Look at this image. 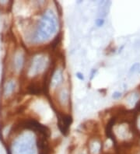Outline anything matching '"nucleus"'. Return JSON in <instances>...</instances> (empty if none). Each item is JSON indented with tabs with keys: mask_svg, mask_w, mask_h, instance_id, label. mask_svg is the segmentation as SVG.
Here are the masks:
<instances>
[{
	"mask_svg": "<svg viewBox=\"0 0 140 154\" xmlns=\"http://www.w3.org/2000/svg\"><path fill=\"white\" fill-rule=\"evenodd\" d=\"M59 20L56 12L45 7L39 12V17L30 26L27 39L32 45L41 46L52 40L59 33Z\"/></svg>",
	"mask_w": 140,
	"mask_h": 154,
	"instance_id": "nucleus-1",
	"label": "nucleus"
},
{
	"mask_svg": "<svg viewBox=\"0 0 140 154\" xmlns=\"http://www.w3.org/2000/svg\"><path fill=\"white\" fill-rule=\"evenodd\" d=\"M9 149L12 154H39L37 135L34 132L27 130L17 137Z\"/></svg>",
	"mask_w": 140,
	"mask_h": 154,
	"instance_id": "nucleus-2",
	"label": "nucleus"
},
{
	"mask_svg": "<svg viewBox=\"0 0 140 154\" xmlns=\"http://www.w3.org/2000/svg\"><path fill=\"white\" fill-rule=\"evenodd\" d=\"M52 62L50 55L44 51H39L30 58L27 74L30 78L43 77L48 73L52 69Z\"/></svg>",
	"mask_w": 140,
	"mask_h": 154,
	"instance_id": "nucleus-3",
	"label": "nucleus"
},
{
	"mask_svg": "<svg viewBox=\"0 0 140 154\" xmlns=\"http://www.w3.org/2000/svg\"><path fill=\"white\" fill-rule=\"evenodd\" d=\"M48 89L53 94L64 85L65 69L61 66L55 65L48 72Z\"/></svg>",
	"mask_w": 140,
	"mask_h": 154,
	"instance_id": "nucleus-4",
	"label": "nucleus"
},
{
	"mask_svg": "<svg viewBox=\"0 0 140 154\" xmlns=\"http://www.w3.org/2000/svg\"><path fill=\"white\" fill-rule=\"evenodd\" d=\"M54 94L57 107H58L59 109L58 111L69 113V105L71 103V95L70 89L68 86L63 85Z\"/></svg>",
	"mask_w": 140,
	"mask_h": 154,
	"instance_id": "nucleus-5",
	"label": "nucleus"
},
{
	"mask_svg": "<svg viewBox=\"0 0 140 154\" xmlns=\"http://www.w3.org/2000/svg\"><path fill=\"white\" fill-rule=\"evenodd\" d=\"M57 118V126L60 132L63 135L66 136L69 132L70 127L73 122L72 116L69 113L58 111Z\"/></svg>",
	"mask_w": 140,
	"mask_h": 154,
	"instance_id": "nucleus-6",
	"label": "nucleus"
},
{
	"mask_svg": "<svg viewBox=\"0 0 140 154\" xmlns=\"http://www.w3.org/2000/svg\"><path fill=\"white\" fill-rule=\"evenodd\" d=\"M86 151L88 154H102L104 152V143L99 136L90 137L88 139Z\"/></svg>",
	"mask_w": 140,
	"mask_h": 154,
	"instance_id": "nucleus-7",
	"label": "nucleus"
},
{
	"mask_svg": "<svg viewBox=\"0 0 140 154\" xmlns=\"http://www.w3.org/2000/svg\"><path fill=\"white\" fill-rule=\"evenodd\" d=\"M26 62V55L21 50H18L13 56V69L16 72H20L22 71Z\"/></svg>",
	"mask_w": 140,
	"mask_h": 154,
	"instance_id": "nucleus-8",
	"label": "nucleus"
},
{
	"mask_svg": "<svg viewBox=\"0 0 140 154\" xmlns=\"http://www.w3.org/2000/svg\"><path fill=\"white\" fill-rule=\"evenodd\" d=\"M17 88V83L14 80H9L7 81L3 86V96L6 97H10L15 92Z\"/></svg>",
	"mask_w": 140,
	"mask_h": 154,
	"instance_id": "nucleus-9",
	"label": "nucleus"
},
{
	"mask_svg": "<svg viewBox=\"0 0 140 154\" xmlns=\"http://www.w3.org/2000/svg\"><path fill=\"white\" fill-rule=\"evenodd\" d=\"M61 33H58L52 40V41L50 42V48H51V49H52V50H55V49H56L57 48H58V46L60 44V43H61Z\"/></svg>",
	"mask_w": 140,
	"mask_h": 154,
	"instance_id": "nucleus-10",
	"label": "nucleus"
},
{
	"mask_svg": "<svg viewBox=\"0 0 140 154\" xmlns=\"http://www.w3.org/2000/svg\"><path fill=\"white\" fill-rule=\"evenodd\" d=\"M105 24V19L102 17H98L95 20V26L98 28L102 27Z\"/></svg>",
	"mask_w": 140,
	"mask_h": 154,
	"instance_id": "nucleus-11",
	"label": "nucleus"
},
{
	"mask_svg": "<svg viewBox=\"0 0 140 154\" xmlns=\"http://www.w3.org/2000/svg\"><path fill=\"white\" fill-rule=\"evenodd\" d=\"M139 68H140V63L135 62V63H134V64L130 67V69H129V72H130V73H134V72L138 71Z\"/></svg>",
	"mask_w": 140,
	"mask_h": 154,
	"instance_id": "nucleus-12",
	"label": "nucleus"
},
{
	"mask_svg": "<svg viewBox=\"0 0 140 154\" xmlns=\"http://www.w3.org/2000/svg\"><path fill=\"white\" fill-rule=\"evenodd\" d=\"M122 93L121 92H120V91H114V93L112 94V98L114 99V100H119L120 98H121L122 97Z\"/></svg>",
	"mask_w": 140,
	"mask_h": 154,
	"instance_id": "nucleus-13",
	"label": "nucleus"
},
{
	"mask_svg": "<svg viewBox=\"0 0 140 154\" xmlns=\"http://www.w3.org/2000/svg\"><path fill=\"white\" fill-rule=\"evenodd\" d=\"M75 77L79 80H80V81H84V80H85V76H84L83 73L81 72H75Z\"/></svg>",
	"mask_w": 140,
	"mask_h": 154,
	"instance_id": "nucleus-14",
	"label": "nucleus"
},
{
	"mask_svg": "<svg viewBox=\"0 0 140 154\" xmlns=\"http://www.w3.org/2000/svg\"><path fill=\"white\" fill-rule=\"evenodd\" d=\"M39 154H52V149H51V147H49L48 149H45L44 150H41Z\"/></svg>",
	"mask_w": 140,
	"mask_h": 154,
	"instance_id": "nucleus-15",
	"label": "nucleus"
},
{
	"mask_svg": "<svg viewBox=\"0 0 140 154\" xmlns=\"http://www.w3.org/2000/svg\"><path fill=\"white\" fill-rule=\"evenodd\" d=\"M97 72V69H92V71L90 72V80H92L93 78H94V76H95Z\"/></svg>",
	"mask_w": 140,
	"mask_h": 154,
	"instance_id": "nucleus-16",
	"label": "nucleus"
},
{
	"mask_svg": "<svg viewBox=\"0 0 140 154\" xmlns=\"http://www.w3.org/2000/svg\"><path fill=\"white\" fill-rule=\"evenodd\" d=\"M77 154H88V152H87V151L86 149V150H81L80 152H78Z\"/></svg>",
	"mask_w": 140,
	"mask_h": 154,
	"instance_id": "nucleus-17",
	"label": "nucleus"
},
{
	"mask_svg": "<svg viewBox=\"0 0 140 154\" xmlns=\"http://www.w3.org/2000/svg\"><path fill=\"white\" fill-rule=\"evenodd\" d=\"M124 45H122L121 47V48H119V49H118V53H121V52H122V50L124 49Z\"/></svg>",
	"mask_w": 140,
	"mask_h": 154,
	"instance_id": "nucleus-18",
	"label": "nucleus"
},
{
	"mask_svg": "<svg viewBox=\"0 0 140 154\" xmlns=\"http://www.w3.org/2000/svg\"><path fill=\"white\" fill-rule=\"evenodd\" d=\"M138 128L140 129V117H139V119L138 118Z\"/></svg>",
	"mask_w": 140,
	"mask_h": 154,
	"instance_id": "nucleus-19",
	"label": "nucleus"
},
{
	"mask_svg": "<svg viewBox=\"0 0 140 154\" xmlns=\"http://www.w3.org/2000/svg\"><path fill=\"white\" fill-rule=\"evenodd\" d=\"M135 154H140V150H138V152H137Z\"/></svg>",
	"mask_w": 140,
	"mask_h": 154,
	"instance_id": "nucleus-20",
	"label": "nucleus"
},
{
	"mask_svg": "<svg viewBox=\"0 0 140 154\" xmlns=\"http://www.w3.org/2000/svg\"><path fill=\"white\" fill-rule=\"evenodd\" d=\"M138 72L140 73V68H139V69H138Z\"/></svg>",
	"mask_w": 140,
	"mask_h": 154,
	"instance_id": "nucleus-21",
	"label": "nucleus"
}]
</instances>
